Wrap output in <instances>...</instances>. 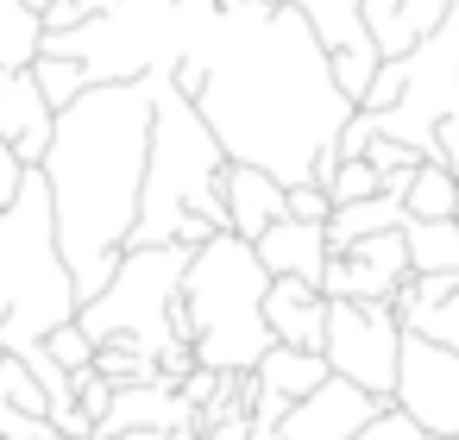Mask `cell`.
Listing matches in <instances>:
<instances>
[{"label": "cell", "mask_w": 459, "mask_h": 440, "mask_svg": "<svg viewBox=\"0 0 459 440\" xmlns=\"http://www.w3.org/2000/svg\"><path fill=\"white\" fill-rule=\"evenodd\" d=\"M26 7H32V13H45V7H51V0H26Z\"/></svg>", "instance_id": "obj_38"}, {"label": "cell", "mask_w": 459, "mask_h": 440, "mask_svg": "<svg viewBox=\"0 0 459 440\" xmlns=\"http://www.w3.org/2000/svg\"><path fill=\"white\" fill-rule=\"evenodd\" d=\"M264 321H271V340L321 352V340H327V296L315 283H302V277H271Z\"/></svg>", "instance_id": "obj_15"}, {"label": "cell", "mask_w": 459, "mask_h": 440, "mask_svg": "<svg viewBox=\"0 0 459 440\" xmlns=\"http://www.w3.org/2000/svg\"><path fill=\"white\" fill-rule=\"evenodd\" d=\"M290 7H302V20L327 45V57L333 51H377L371 32H365V7H359V0H290Z\"/></svg>", "instance_id": "obj_19"}, {"label": "cell", "mask_w": 459, "mask_h": 440, "mask_svg": "<svg viewBox=\"0 0 459 440\" xmlns=\"http://www.w3.org/2000/svg\"><path fill=\"white\" fill-rule=\"evenodd\" d=\"M189 51L208 64L195 108L214 126L221 151L233 164L271 170L283 189L315 183V164L340 151V126L359 101L333 82V57L302 7L290 0L221 7Z\"/></svg>", "instance_id": "obj_1"}, {"label": "cell", "mask_w": 459, "mask_h": 440, "mask_svg": "<svg viewBox=\"0 0 459 440\" xmlns=\"http://www.w3.org/2000/svg\"><path fill=\"white\" fill-rule=\"evenodd\" d=\"M32 76H39V89H45L51 114H57V108H70V101L89 89V70H82V57H64V51H39V57H32Z\"/></svg>", "instance_id": "obj_24"}, {"label": "cell", "mask_w": 459, "mask_h": 440, "mask_svg": "<svg viewBox=\"0 0 459 440\" xmlns=\"http://www.w3.org/2000/svg\"><path fill=\"white\" fill-rule=\"evenodd\" d=\"M327 371L365 384L371 396H390L396 384V352H403V321L390 302H327Z\"/></svg>", "instance_id": "obj_8"}, {"label": "cell", "mask_w": 459, "mask_h": 440, "mask_svg": "<svg viewBox=\"0 0 459 440\" xmlns=\"http://www.w3.org/2000/svg\"><path fill=\"white\" fill-rule=\"evenodd\" d=\"M446 13H453V0H396V13H390V26H384V39H377V57H403V51L421 45Z\"/></svg>", "instance_id": "obj_22"}, {"label": "cell", "mask_w": 459, "mask_h": 440, "mask_svg": "<svg viewBox=\"0 0 459 440\" xmlns=\"http://www.w3.org/2000/svg\"><path fill=\"white\" fill-rule=\"evenodd\" d=\"M377 189H384V177H377L371 158H340L333 177H327V195H333V202H365V195H377Z\"/></svg>", "instance_id": "obj_27"}, {"label": "cell", "mask_w": 459, "mask_h": 440, "mask_svg": "<svg viewBox=\"0 0 459 440\" xmlns=\"http://www.w3.org/2000/svg\"><path fill=\"white\" fill-rule=\"evenodd\" d=\"M264 289H271V271L258 264V246L239 239L233 227L208 233L189 252V271L177 289V333L195 346V365L252 371L271 352Z\"/></svg>", "instance_id": "obj_4"}, {"label": "cell", "mask_w": 459, "mask_h": 440, "mask_svg": "<svg viewBox=\"0 0 459 440\" xmlns=\"http://www.w3.org/2000/svg\"><path fill=\"white\" fill-rule=\"evenodd\" d=\"M183 421H195V402L177 390V384H164V377H145V384H114V402H108V415L95 421V434L89 440H114V434H126V427H183Z\"/></svg>", "instance_id": "obj_12"}, {"label": "cell", "mask_w": 459, "mask_h": 440, "mask_svg": "<svg viewBox=\"0 0 459 440\" xmlns=\"http://www.w3.org/2000/svg\"><path fill=\"white\" fill-rule=\"evenodd\" d=\"M95 371L108 384H145V377H158V358L139 340H101L95 346Z\"/></svg>", "instance_id": "obj_25"}, {"label": "cell", "mask_w": 459, "mask_h": 440, "mask_svg": "<svg viewBox=\"0 0 459 440\" xmlns=\"http://www.w3.org/2000/svg\"><path fill=\"white\" fill-rule=\"evenodd\" d=\"M221 189H227V227H233L239 239H258L271 220H283V183H277L271 170H258V164H233V158H227Z\"/></svg>", "instance_id": "obj_16"}, {"label": "cell", "mask_w": 459, "mask_h": 440, "mask_svg": "<svg viewBox=\"0 0 459 440\" xmlns=\"http://www.w3.org/2000/svg\"><path fill=\"white\" fill-rule=\"evenodd\" d=\"M258 264L271 271V277H302V283H315L321 289V271H327V227L321 220H271L258 239Z\"/></svg>", "instance_id": "obj_14"}, {"label": "cell", "mask_w": 459, "mask_h": 440, "mask_svg": "<svg viewBox=\"0 0 459 440\" xmlns=\"http://www.w3.org/2000/svg\"><path fill=\"white\" fill-rule=\"evenodd\" d=\"M45 352L64 365V371H82V365H95V340L76 327V321H64V327H51L45 333Z\"/></svg>", "instance_id": "obj_29"}, {"label": "cell", "mask_w": 459, "mask_h": 440, "mask_svg": "<svg viewBox=\"0 0 459 440\" xmlns=\"http://www.w3.org/2000/svg\"><path fill=\"white\" fill-rule=\"evenodd\" d=\"M195 246H126L114 277L76 308V327L101 346V340H139L152 358L177 340V289L189 271Z\"/></svg>", "instance_id": "obj_6"}, {"label": "cell", "mask_w": 459, "mask_h": 440, "mask_svg": "<svg viewBox=\"0 0 459 440\" xmlns=\"http://www.w3.org/2000/svg\"><path fill=\"white\" fill-rule=\"evenodd\" d=\"M403 220H409L403 195L377 189V195H365V202H333V214H327L321 227H327V252H346L352 239H365V233H390V227H403Z\"/></svg>", "instance_id": "obj_17"}, {"label": "cell", "mask_w": 459, "mask_h": 440, "mask_svg": "<svg viewBox=\"0 0 459 440\" xmlns=\"http://www.w3.org/2000/svg\"><path fill=\"white\" fill-rule=\"evenodd\" d=\"M82 296L57 246V214L45 170L32 164L20 195L0 208V352H32L51 327L76 321Z\"/></svg>", "instance_id": "obj_5"}, {"label": "cell", "mask_w": 459, "mask_h": 440, "mask_svg": "<svg viewBox=\"0 0 459 440\" xmlns=\"http://www.w3.org/2000/svg\"><path fill=\"white\" fill-rule=\"evenodd\" d=\"M403 277H409V246H403V227H390V233L352 239L346 252H327L321 296L327 302H390V289Z\"/></svg>", "instance_id": "obj_10"}, {"label": "cell", "mask_w": 459, "mask_h": 440, "mask_svg": "<svg viewBox=\"0 0 459 440\" xmlns=\"http://www.w3.org/2000/svg\"><path fill=\"white\" fill-rule=\"evenodd\" d=\"M403 208H409L415 220H446V214H459V170L421 158L415 177H409V189H403Z\"/></svg>", "instance_id": "obj_21"}, {"label": "cell", "mask_w": 459, "mask_h": 440, "mask_svg": "<svg viewBox=\"0 0 459 440\" xmlns=\"http://www.w3.org/2000/svg\"><path fill=\"white\" fill-rule=\"evenodd\" d=\"M227 151L202 108L158 70L152 95V151H145V189H139V220L126 246H202L208 233H227Z\"/></svg>", "instance_id": "obj_3"}, {"label": "cell", "mask_w": 459, "mask_h": 440, "mask_svg": "<svg viewBox=\"0 0 459 440\" xmlns=\"http://www.w3.org/2000/svg\"><path fill=\"white\" fill-rule=\"evenodd\" d=\"M51 120H57V114H51V101H45L32 64H26V70H0V139L20 151V164H39V158H45Z\"/></svg>", "instance_id": "obj_13"}, {"label": "cell", "mask_w": 459, "mask_h": 440, "mask_svg": "<svg viewBox=\"0 0 459 440\" xmlns=\"http://www.w3.org/2000/svg\"><path fill=\"white\" fill-rule=\"evenodd\" d=\"M76 7H82V13L95 20V13H108V7H114V0H76Z\"/></svg>", "instance_id": "obj_37"}, {"label": "cell", "mask_w": 459, "mask_h": 440, "mask_svg": "<svg viewBox=\"0 0 459 440\" xmlns=\"http://www.w3.org/2000/svg\"><path fill=\"white\" fill-rule=\"evenodd\" d=\"M403 327H409V333H428V340H440V346L459 352V283H453L446 302H434V308H409Z\"/></svg>", "instance_id": "obj_26"}, {"label": "cell", "mask_w": 459, "mask_h": 440, "mask_svg": "<svg viewBox=\"0 0 459 440\" xmlns=\"http://www.w3.org/2000/svg\"><path fill=\"white\" fill-rule=\"evenodd\" d=\"M39 20H45V32H70V26H82V20H89V13H82V7H76V0H51V7H45V13H39Z\"/></svg>", "instance_id": "obj_34"}, {"label": "cell", "mask_w": 459, "mask_h": 440, "mask_svg": "<svg viewBox=\"0 0 459 440\" xmlns=\"http://www.w3.org/2000/svg\"><path fill=\"white\" fill-rule=\"evenodd\" d=\"M164 440H202V427H195V421H183V427H170Z\"/></svg>", "instance_id": "obj_36"}, {"label": "cell", "mask_w": 459, "mask_h": 440, "mask_svg": "<svg viewBox=\"0 0 459 440\" xmlns=\"http://www.w3.org/2000/svg\"><path fill=\"white\" fill-rule=\"evenodd\" d=\"M26 170H32V164H20V151H13L7 139H0V208H7V202L20 195V183H26Z\"/></svg>", "instance_id": "obj_32"}, {"label": "cell", "mask_w": 459, "mask_h": 440, "mask_svg": "<svg viewBox=\"0 0 459 440\" xmlns=\"http://www.w3.org/2000/svg\"><path fill=\"white\" fill-rule=\"evenodd\" d=\"M108 402H114V384H108L95 365H82V371H76V409H82L89 421H101V415H108Z\"/></svg>", "instance_id": "obj_31"}, {"label": "cell", "mask_w": 459, "mask_h": 440, "mask_svg": "<svg viewBox=\"0 0 459 440\" xmlns=\"http://www.w3.org/2000/svg\"><path fill=\"white\" fill-rule=\"evenodd\" d=\"M283 214H290V220H327V214H333V195H327L321 183H290V189H283Z\"/></svg>", "instance_id": "obj_30"}, {"label": "cell", "mask_w": 459, "mask_h": 440, "mask_svg": "<svg viewBox=\"0 0 459 440\" xmlns=\"http://www.w3.org/2000/svg\"><path fill=\"white\" fill-rule=\"evenodd\" d=\"M384 402H390V396H371L365 384H352V377L327 371L308 396H296V402H290V415L277 421V440H352V434H359Z\"/></svg>", "instance_id": "obj_11"}, {"label": "cell", "mask_w": 459, "mask_h": 440, "mask_svg": "<svg viewBox=\"0 0 459 440\" xmlns=\"http://www.w3.org/2000/svg\"><path fill=\"white\" fill-rule=\"evenodd\" d=\"M45 45V20L26 0H0V70H26Z\"/></svg>", "instance_id": "obj_23"}, {"label": "cell", "mask_w": 459, "mask_h": 440, "mask_svg": "<svg viewBox=\"0 0 459 440\" xmlns=\"http://www.w3.org/2000/svg\"><path fill=\"white\" fill-rule=\"evenodd\" d=\"M403 246H409V271H459V214L446 220H403Z\"/></svg>", "instance_id": "obj_20"}, {"label": "cell", "mask_w": 459, "mask_h": 440, "mask_svg": "<svg viewBox=\"0 0 459 440\" xmlns=\"http://www.w3.org/2000/svg\"><path fill=\"white\" fill-rule=\"evenodd\" d=\"M202 440H252V421H246V415H233V421H214V427H202Z\"/></svg>", "instance_id": "obj_35"}, {"label": "cell", "mask_w": 459, "mask_h": 440, "mask_svg": "<svg viewBox=\"0 0 459 440\" xmlns=\"http://www.w3.org/2000/svg\"><path fill=\"white\" fill-rule=\"evenodd\" d=\"M365 114H371V108H365ZM446 114H459V7H453L421 45L403 51V89H396L390 108L371 114V133L403 139L409 151L434 158V126H440Z\"/></svg>", "instance_id": "obj_7"}, {"label": "cell", "mask_w": 459, "mask_h": 440, "mask_svg": "<svg viewBox=\"0 0 459 440\" xmlns=\"http://www.w3.org/2000/svg\"><path fill=\"white\" fill-rule=\"evenodd\" d=\"M252 377L264 384V390H277V396H308L321 377H327V352H308V346H283V340H271V352L252 365Z\"/></svg>", "instance_id": "obj_18"}, {"label": "cell", "mask_w": 459, "mask_h": 440, "mask_svg": "<svg viewBox=\"0 0 459 440\" xmlns=\"http://www.w3.org/2000/svg\"><path fill=\"white\" fill-rule=\"evenodd\" d=\"M390 402L409 409L434 440H459V352L440 346V340H428V333H409V327H403Z\"/></svg>", "instance_id": "obj_9"}, {"label": "cell", "mask_w": 459, "mask_h": 440, "mask_svg": "<svg viewBox=\"0 0 459 440\" xmlns=\"http://www.w3.org/2000/svg\"><path fill=\"white\" fill-rule=\"evenodd\" d=\"M177 390H183V396H189V402L202 409V402H208V396L221 390V371H214V365H195V371H189V377H183Z\"/></svg>", "instance_id": "obj_33"}, {"label": "cell", "mask_w": 459, "mask_h": 440, "mask_svg": "<svg viewBox=\"0 0 459 440\" xmlns=\"http://www.w3.org/2000/svg\"><path fill=\"white\" fill-rule=\"evenodd\" d=\"M352 440H434V434H428V427H421V421H415L409 409L384 402V409H377V415H371V421H365V427H359Z\"/></svg>", "instance_id": "obj_28"}, {"label": "cell", "mask_w": 459, "mask_h": 440, "mask_svg": "<svg viewBox=\"0 0 459 440\" xmlns=\"http://www.w3.org/2000/svg\"><path fill=\"white\" fill-rule=\"evenodd\" d=\"M152 95L158 70L133 82H89L70 108L51 120V145L39 158L51 214H57V246L76 277V296L89 302L139 220V189H145V151H152Z\"/></svg>", "instance_id": "obj_2"}]
</instances>
